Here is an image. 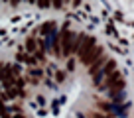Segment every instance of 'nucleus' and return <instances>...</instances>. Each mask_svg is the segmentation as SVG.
<instances>
[{"label": "nucleus", "instance_id": "nucleus-14", "mask_svg": "<svg viewBox=\"0 0 134 118\" xmlns=\"http://www.w3.org/2000/svg\"><path fill=\"white\" fill-rule=\"evenodd\" d=\"M49 2H51V6H53V8H61V6H63V0H49Z\"/></svg>", "mask_w": 134, "mask_h": 118}, {"label": "nucleus", "instance_id": "nucleus-19", "mask_svg": "<svg viewBox=\"0 0 134 118\" xmlns=\"http://www.w3.org/2000/svg\"><path fill=\"white\" fill-rule=\"evenodd\" d=\"M26 2H30V4H36V0H26Z\"/></svg>", "mask_w": 134, "mask_h": 118}, {"label": "nucleus", "instance_id": "nucleus-12", "mask_svg": "<svg viewBox=\"0 0 134 118\" xmlns=\"http://www.w3.org/2000/svg\"><path fill=\"white\" fill-rule=\"evenodd\" d=\"M36 4H38L40 8H49L51 2H49V0H36Z\"/></svg>", "mask_w": 134, "mask_h": 118}, {"label": "nucleus", "instance_id": "nucleus-2", "mask_svg": "<svg viewBox=\"0 0 134 118\" xmlns=\"http://www.w3.org/2000/svg\"><path fill=\"white\" fill-rule=\"evenodd\" d=\"M103 55H105V47H103V45H95V47H93V49L89 51V53L85 55L83 59H81V61H83V63L89 67V65H91L93 61H97V59H99V57H103Z\"/></svg>", "mask_w": 134, "mask_h": 118}, {"label": "nucleus", "instance_id": "nucleus-11", "mask_svg": "<svg viewBox=\"0 0 134 118\" xmlns=\"http://www.w3.org/2000/svg\"><path fill=\"white\" fill-rule=\"evenodd\" d=\"M53 22H46V24L42 26V36H47V34H51V30H53Z\"/></svg>", "mask_w": 134, "mask_h": 118}, {"label": "nucleus", "instance_id": "nucleus-8", "mask_svg": "<svg viewBox=\"0 0 134 118\" xmlns=\"http://www.w3.org/2000/svg\"><path fill=\"white\" fill-rule=\"evenodd\" d=\"M36 49H38V42H36V38H28V39H26V51L36 53Z\"/></svg>", "mask_w": 134, "mask_h": 118}, {"label": "nucleus", "instance_id": "nucleus-15", "mask_svg": "<svg viewBox=\"0 0 134 118\" xmlns=\"http://www.w3.org/2000/svg\"><path fill=\"white\" fill-rule=\"evenodd\" d=\"M67 69H69V71H75V59H69V61H67Z\"/></svg>", "mask_w": 134, "mask_h": 118}, {"label": "nucleus", "instance_id": "nucleus-1", "mask_svg": "<svg viewBox=\"0 0 134 118\" xmlns=\"http://www.w3.org/2000/svg\"><path fill=\"white\" fill-rule=\"evenodd\" d=\"M73 38H75V34L69 32L67 26H65V28H61V32H59V43H61V55H63V57H69V55H71Z\"/></svg>", "mask_w": 134, "mask_h": 118}, {"label": "nucleus", "instance_id": "nucleus-5", "mask_svg": "<svg viewBox=\"0 0 134 118\" xmlns=\"http://www.w3.org/2000/svg\"><path fill=\"white\" fill-rule=\"evenodd\" d=\"M85 38H87L85 34H75V38H73V43H71V53H77V51H79V47L83 45Z\"/></svg>", "mask_w": 134, "mask_h": 118}, {"label": "nucleus", "instance_id": "nucleus-10", "mask_svg": "<svg viewBox=\"0 0 134 118\" xmlns=\"http://www.w3.org/2000/svg\"><path fill=\"white\" fill-rule=\"evenodd\" d=\"M0 118H10V112H8V108H6L2 97H0Z\"/></svg>", "mask_w": 134, "mask_h": 118}, {"label": "nucleus", "instance_id": "nucleus-3", "mask_svg": "<svg viewBox=\"0 0 134 118\" xmlns=\"http://www.w3.org/2000/svg\"><path fill=\"white\" fill-rule=\"evenodd\" d=\"M0 83L4 85V88H12L14 87V71H12V67H2L0 69Z\"/></svg>", "mask_w": 134, "mask_h": 118}, {"label": "nucleus", "instance_id": "nucleus-4", "mask_svg": "<svg viewBox=\"0 0 134 118\" xmlns=\"http://www.w3.org/2000/svg\"><path fill=\"white\" fill-rule=\"evenodd\" d=\"M95 45H97V39L93 38V36H87V38H85V42H83V45H81V47H79V51H77V53H79V57L83 59V57H85V55H87Z\"/></svg>", "mask_w": 134, "mask_h": 118}, {"label": "nucleus", "instance_id": "nucleus-13", "mask_svg": "<svg viewBox=\"0 0 134 118\" xmlns=\"http://www.w3.org/2000/svg\"><path fill=\"white\" fill-rule=\"evenodd\" d=\"M55 79H57V83H63V81H65V73L57 71V73H55Z\"/></svg>", "mask_w": 134, "mask_h": 118}, {"label": "nucleus", "instance_id": "nucleus-18", "mask_svg": "<svg viewBox=\"0 0 134 118\" xmlns=\"http://www.w3.org/2000/svg\"><path fill=\"white\" fill-rule=\"evenodd\" d=\"M79 4H81V0H73V6H75V8H77Z\"/></svg>", "mask_w": 134, "mask_h": 118}, {"label": "nucleus", "instance_id": "nucleus-9", "mask_svg": "<svg viewBox=\"0 0 134 118\" xmlns=\"http://www.w3.org/2000/svg\"><path fill=\"white\" fill-rule=\"evenodd\" d=\"M34 57H36V61H46V49L43 47H40V49H36V53H34Z\"/></svg>", "mask_w": 134, "mask_h": 118}, {"label": "nucleus", "instance_id": "nucleus-6", "mask_svg": "<svg viewBox=\"0 0 134 118\" xmlns=\"http://www.w3.org/2000/svg\"><path fill=\"white\" fill-rule=\"evenodd\" d=\"M16 57H18V61H20V63H28V65H36V63H38L34 55H30V53H24V51H20V53H18Z\"/></svg>", "mask_w": 134, "mask_h": 118}, {"label": "nucleus", "instance_id": "nucleus-7", "mask_svg": "<svg viewBox=\"0 0 134 118\" xmlns=\"http://www.w3.org/2000/svg\"><path fill=\"white\" fill-rule=\"evenodd\" d=\"M103 65H105V55H103V57H99L97 61H93V63L89 65V75H95V73L99 71Z\"/></svg>", "mask_w": 134, "mask_h": 118}, {"label": "nucleus", "instance_id": "nucleus-16", "mask_svg": "<svg viewBox=\"0 0 134 118\" xmlns=\"http://www.w3.org/2000/svg\"><path fill=\"white\" fill-rule=\"evenodd\" d=\"M30 75H34V77H36V79H40V77H42L43 73L40 71V69H32V73H30Z\"/></svg>", "mask_w": 134, "mask_h": 118}, {"label": "nucleus", "instance_id": "nucleus-20", "mask_svg": "<svg viewBox=\"0 0 134 118\" xmlns=\"http://www.w3.org/2000/svg\"><path fill=\"white\" fill-rule=\"evenodd\" d=\"M63 2H67V0H63Z\"/></svg>", "mask_w": 134, "mask_h": 118}, {"label": "nucleus", "instance_id": "nucleus-17", "mask_svg": "<svg viewBox=\"0 0 134 118\" xmlns=\"http://www.w3.org/2000/svg\"><path fill=\"white\" fill-rule=\"evenodd\" d=\"M8 2H10V4H12V6H18V4H20V2H22V0H8Z\"/></svg>", "mask_w": 134, "mask_h": 118}]
</instances>
